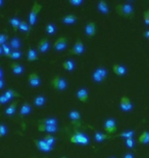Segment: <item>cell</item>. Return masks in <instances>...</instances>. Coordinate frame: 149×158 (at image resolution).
Here are the masks:
<instances>
[{
    "instance_id": "cell-1",
    "label": "cell",
    "mask_w": 149,
    "mask_h": 158,
    "mask_svg": "<svg viewBox=\"0 0 149 158\" xmlns=\"http://www.w3.org/2000/svg\"><path fill=\"white\" fill-rule=\"evenodd\" d=\"M116 12L123 18L130 19L134 17V7L130 2H125L123 4H119L116 8Z\"/></svg>"
},
{
    "instance_id": "cell-11",
    "label": "cell",
    "mask_w": 149,
    "mask_h": 158,
    "mask_svg": "<svg viewBox=\"0 0 149 158\" xmlns=\"http://www.w3.org/2000/svg\"><path fill=\"white\" fill-rule=\"evenodd\" d=\"M28 81H29V84L31 85L32 87H38L41 84V82H42V81H41V78L39 77V75H38L36 72L31 73L29 75Z\"/></svg>"
},
{
    "instance_id": "cell-26",
    "label": "cell",
    "mask_w": 149,
    "mask_h": 158,
    "mask_svg": "<svg viewBox=\"0 0 149 158\" xmlns=\"http://www.w3.org/2000/svg\"><path fill=\"white\" fill-rule=\"evenodd\" d=\"M10 47L14 50V52H17V50L20 49V47H21L20 38H18V37H14V38L10 40Z\"/></svg>"
},
{
    "instance_id": "cell-46",
    "label": "cell",
    "mask_w": 149,
    "mask_h": 158,
    "mask_svg": "<svg viewBox=\"0 0 149 158\" xmlns=\"http://www.w3.org/2000/svg\"><path fill=\"white\" fill-rule=\"evenodd\" d=\"M144 36H145V37H146V38H147V39H149V30H147V31H146V32H145V33H144Z\"/></svg>"
},
{
    "instance_id": "cell-25",
    "label": "cell",
    "mask_w": 149,
    "mask_h": 158,
    "mask_svg": "<svg viewBox=\"0 0 149 158\" xmlns=\"http://www.w3.org/2000/svg\"><path fill=\"white\" fill-rule=\"evenodd\" d=\"M94 139H95V141L98 142V143H101V142H103L104 140L108 139V135H106L105 134H102V132H100L98 131H95Z\"/></svg>"
},
{
    "instance_id": "cell-22",
    "label": "cell",
    "mask_w": 149,
    "mask_h": 158,
    "mask_svg": "<svg viewBox=\"0 0 149 158\" xmlns=\"http://www.w3.org/2000/svg\"><path fill=\"white\" fill-rule=\"evenodd\" d=\"M57 119L50 117V118H45L42 120H39V124H45V125H56L57 126Z\"/></svg>"
},
{
    "instance_id": "cell-31",
    "label": "cell",
    "mask_w": 149,
    "mask_h": 158,
    "mask_svg": "<svg viewBox=\"0 0 149 158\" xmlns=\"http://www.w3.org/2000/svg\"><path fill=\"white\" fill-rule=\"evenodd\" d=\"M69 117L71 118V120L73 122H77V121H79V120L81 119V114L78 111H75V110H74V111L69 112Z\"/></svg>"
},
{
    "instance_id": "cell-17",
    "label": "cell",
    "mask_w": 149,
    "mask_h": 158,
    "mask_svg": "<svg viewBox=\"0 0 149 158\" xmlns=\"http://www.w3.org/2000/svg\"><path fill=\"white\" fill-rule=\"evenodd\" d=\"M10 68H11L12 72H14V74H15V75H21L25 71V68L21 64H17V63H12L10 65Z\"/></svg>"
},
{
    "instance_id": "cell-27",
    "label": "cell",
    "mask_w": 149,
    "mask_h": 158,
    "mask_svg": "<svg viewBox=\"0 0 149 158\" xmlns=\"http://www.w3.org/2000/svg\"><path fill=\"white\" fill-rule=\"evenodd\" d=\"M62 67L63 69H65V70H68V71H73L76 67V64L72 60H68V61L62 63Z\"/></svg>"
},
{
    "instance_id": "cell-42",
    "label": "cell",
    "mask_w": 149,
    "mask_h": 158,
    "mask_svg": "<svg viewBox=\"0 0 149 158\" xmlns=\"http://www.w3.org/2000/svg\"><path fill=\"white\" fill-rule=\"evenodd\" d=\"M144 23L149 26V9L146 11H144Z\"/></svg>"
},
{
    "instance_id": "cell-33",
    "label": "cell",
    "mask_w": 149,
    "mask_h": 158,
    "mask_svg": "<svg viewBox=\"0 0 149 158\" xmlns=\"http://www.w3.org/2000/svg\"><path fill=\"white\" fill-rule=\"evenodd\" d=\"M135 135V131H126L122 132V134H119L116 137H120V138H125V139H130V138H133Z\"/></svg>"
},
{
    "instance_id": "cell-44",
    "label": "cell",
    "mask_w": 149,
    "mask_h": 158,
    "mask_svg": "<svg viewBox=\"0 0 149 158\" xmlns=\"http://www.w3.org/2000/svg\"><path fill=\"white\" fill-rule=\"evenodd\" d=\"M124 158H134V155H133V154H131V153H128V154H126Z\"/></svg>"
},
{
    "instance_id": "cell-29",
    "label": "cell",
    "mask_w": 149,
    "mask_h": 158,
    "mask_svg": "<svg viewBox=\"0 0 149 158\" xmlns=\"http://www.w3.org/2000/svg\"><path fill=\"white\" fill-rule=\"evenodd\" d=\"M17 106H18L17 102L12 103L10 106L7 107V108L5 109V114L8 115V116H12L15 113V111H17Z\"/></svg>"
},
{
    "instance_id": "cell-19",
    "label": "cell",
    "mask_w": 149,
    "mask_h": 158,
    "mask_svg": "<svg viewBox=\"0 0 149 158\" xmlns=\"http://www.w3.org/2000/svg\"><path fill=\"white\" fill-rule=\"evenodd\" d=\"M31 111H32V106L30 105L29 103H25L24 105L21 107L20 114H21L22 117H23V116H26L28 114H30Z\"/></svg>"
},
{
    "instance_id": "cell-32",
    "label": "cell",
    "mask_w": 149,
    "mask_h": 158,
    "mask_svg": "<svg viewBox=\"0 0 149 158\" xmlns=\"http://www.w3.org/2000/svg\"><path fill=\"white\" fill-rule=\"evenodd\" d=\"M9 23H10V25L12 26V28H14V31H18V29H20V25H21V21L18 20V18H12L9 20Z\"/></svg>"
},
{
    "instance_id": "cell-5",
    "label": "cell",
    "mask_w": 149,
    "mask_h": 158,
    "mask_svg": "<svg viewBox=\"0 0 149 158\" xmlns=\"http://www.w3.org/2000/svg\"><path fill=\"white\" fill-rule=\"evenodd\" d=\"M51 86L56 90H65L68 87V81L62 77H55L54 79H52Z\"/></svg>"
},
{
    "instance_id": "cell-16",
    "label": "cell",
    "mask_w": 149,
    "mask_h": 158,
    "mask_svg": "<svg viewBox=\"0 0 149 158\" xmlns=\"http://www.w3.org/2000/svg\"><path fill=\"white\" fill-rule=\"evenodd\" d=\"M77 98L80 102L85 103L88 99V90L86 88H79L77 91Z\"/></svg>"
},
{
    "instance_id": "cell-9",
    "label": "cell",
    "mask_w": 149,
    "mask_h": 158,
    "mask_svg": "<svg viewBox=\"0 0 149 158\" xmlns=\"http://www.w3.org/2000/svg\"><path fill=\"white\" fill-rule=\"evenodd\" d=\"M66 46H68V39L65 38V37H59L53 44L54 49L57 50V52H62L63 49L66 48Z\"/></svg>"
},
{
    "instance_id": "cell-20",
    "label": "cell",
    "mask_w": 149,
    "mask_h": 158,
    "mask_svg": "<svg viewBox=\"0 0 149 158\" xmlns=\"http://www.w3.org/2000/svg\"><path fill=\"white\" fill-rule=\"evenodd\" d=\"M77 17H76L75 15H65V17H63L61 19V22L62 23H65L66 25H72V24H74L77 22Z\"/></svg>"
},
{
    "instance_id": "cell-37",
    "label": "cell",
    "mask_w": 149,
    "mask_h": 158,
    "mask_svg": "<svg viewBox=\"0 0 149 158\" xmlns=\"http://www.w3.org/2000/svg\"><path fill=\"white\" fill-rule=\"evenodd\" d=\"M125 144H126V146H127V147L130 148V149H133V148L135 147V141H134V139H133V138L126 139Z\"/></svg>"
},
{
    "instance_id": "cell-34",
    "label": "cell",
    "mask_w": 149,
    "mask_h": 158,
    "mask_svg": "<svg viewBox=\"0 0 149 158\" xmlns=\"http://www.w3.org/2000/svg\"><path fill=\"white\" fill-rule=\"evenodd\" d=\"M45 30H46V33H48L49 35H53L56 31V27L54 26V24L50 23V24H47Z\"/></svg>"
},
{
    "instance_id": "cell-4",
    "label": "cell",
    "mask_w": 149,
    "mask_h": 158,
    "mask_svg": "<svg viewBox=\"0 0 149 158\" xmlns=\"http://www.w3.org/2000/svg\"><path fill=\"white\" fill-rule=\"evenodd\" d=\"M107 74H108V72H107L105 68L99 67L93 72L92 78H93V80L96 82V83H100V82H102L104 79L107 77Z\"/></svg>"
},
{
    "instance_id": "cell-38",
    "label": "cell",
    "mask_w": 149,
    "mask_h": 158,
    "mask_svg": "<svg viewBox=\"0 0 149 158\" xmlns=\"http://www.w3.org/2000/svg\"><path fill=\"white\" fill-rule=\"evenodd\" d=\"M22 56V52H20V50H17V52H11V55H10V58L12 60H18Z\"/></svg>"
},
{
    "instance_id": "cell-28",
    "label": "cell",
    "mask_w": 149,
    "mask_h": 158,
    "mask_svg": "<svg viewBox=\"0 0 149 158\" xmlns=\"http://www.w3.org/2000/svg\"><path fill=\"white\" fill-rule=\"evenodd\" d=\"M4 96L7 98V99L10 101L11 99H14V98H17V97H21V94H18L17 91L14 90V89H11V88H9V89L7 90H5V93L3 94Z\"/></svg>"
},
{
    "instance_id": "cell-13",
    "label": "cell",
    "mask_w": 149,
    "mask_h": 158,
    "mask_svg": "<svg viewBox=\"0 0 149 158\" xmlns=\"http://www.w3.org/2000/svg\"><path fill=\"white\" fill-rule=\"evenodd\" d=\"M85 33L88 37H93L96 34V24L94 22H89L85 26Z\"/></svg>"
},
{
    "instance_id": "cell-47",
    "label": "cell",
    "mask_w": 149,
    "mask_h": 158,
    "mask_svg": "<svg viewBox=\"0 0 149 158\" xmlns=\"http://www.w3.org/2000/svg\"><path fill=\"white\" fill-rule=\"evenodd\" d=\"M61 158H66V157H61Z\"/></svg>"
},
{
    "instance_id": "cell-48",
    "label": "cell",
    "mask_w": 149,
    "mask_h": 158,
    "mask_svg": "<svg viewBox=\"0 0 149 158\" xmlns=\"http://www.w3.org/2000/svg\"><path fill=\"white\" fill-rule=\"evenodd\" d=\"M110 158H115V157H110Z\"/></svg>"
},
{
    "instance_id": "cell-15",
    "label": "cell",
    "mask_w": 149,
    "mask_h": 158,
    "mask_svg": "<svg viewBox=\"0 0 149 158\" xmlns=\"http://www.w3.org/2000/svg\"><path fill=\"white\" fill-rule=\"evenodd\" d=\"M38 129L40 131H46L48 134H53L58 131V127L56 125H45V124H39L38 125Z\"/></svg>"
},
{
    "instance_id": "cell-41",
    "label": "cell",
    "mask_w": 149,
    "mask_h": 158,
    "mask_svg": "<svg viewBox=\"0 0 149 158\" xmlns=\"http://www.w3.org/2000/svg\"><path fill=\"white\" fill-rule=\"evenodd\" d=\"M84 3L83 0H69V4L78 6V5H82Z\"/></svg>"
},
{
    "instance_id": "cell-35",
    "label": "cell",
    "mask_w": 149,
    "mask_h": 158,
    "mask_svg": "<svg viewBox=\"0 0 149 158\" xmlns=\"http://www.w3.org/2000/svg\"><path fill=\"white\" fill-rule=\"evenodd\" d=\"M20 30L22 31V32H25V33L29 34V32H30V25H28L25 21H22L21 25H20Z\"/></svg>"
},
{
    "instance_id": "cell-24",
    "label": "cell",
    "mask_w": 149,
    "mask_h": 158,
    "mask_svg": "<svg viewBox=\"0 0 149 158\" xmlns=\"http://www.w3.org/2000/svg\"><path fill=\"white\" fill-rule=\"evenodd\" d=\"M27 60L29 62H34L38 60V56L37 52H35V49H33L32 47H29V50H28V56H27Z\"/></svg>"
},
{
    "instance_id": "cell-14",
    "label": "cell",
    "mask_w": 149,
    "mask_h": 158,
    "mask_svg": "<svg viewBox=\"0 0 149 158\" xmlns=\"http://www.w3.org/2000/svg\"><path fill=\"white\" fill-rule=\"evenodd\" d=\"M112 71L115 72V74L118 75V76H125L127 73V68L124 65L115 64L112 66Z\"/></svg>"
},
{
    "instance_id": "cell-21",
    "label": "cell",
    "mask_w": 149,
    "mask_h": 158,
    "mask_svg": "<svg viewBox=\"0 0 149 158\" xmlns=\"http://www.w3.org/2000/svg\"><path fill=\"white\" fill-rule=\"evenodd\" d=\"M11 52H12L11 47H10V45H8L7 43L0 46V53H1V55H4L5 56H9V58H10Z\"/></svg>"
},
{
    "instance_id": "cell-3",
    "label": "cell",
    "mask_w": 149,
    "mask_h": 158,
    "mask_svg": "<svg viewBox=\"0 0 149 158\" xmlns=\"http://www.w3.org/2000/svg\"><path fill=\"white\" fill-rule=\"evenodd\" d=\"M41 9H42V5H41L40 3H38L37 1L34 2V4L32 6V9L30 11V15H29V23L31 27H33L34 25L36 24L37 15H39Z\"/></svg>"
},
{
    "instance_id": "cell-6",
    "label": "cell",
    "mask_w": 149,
    "mask_h": 158,
    "mask_svg": "<svg viewBox=\"0 0 149 158\" xmlns=\"http://www.w3.org/2000/svg\"><path fill=\"white\" fill-rule=\"evenodd\" d=\"M85 52V46H84V43L82 42L80 39H78L76 41L74 47L69 50V55H75V56H79V55H82Z\"/></svg>"
},
{
    "instance_id": "cell-45",
    "label": "cell",
    "mask_w": 149,
    "mask_h": 158,
    "mask_svg": "<svg viewBox=\"0 0 149 158\" xmlns=\"http://www.w3.org/2000/svg\"><path fill=\"white\" fill-rule=\"evenodd\" d=\"M4 86V81H3V79H0V88H3Z\"/></svg>"
},
{
    "instance_id": "cell-8",
    "label": "cell",
    "mask_w": 149,
    "mask_h": 158,
    "mask_svg": "<svg viewBox=\"0 0 149 158\" xmlns=\"http://www.w3.org/2000/svg\"><path fill=\"white\" fill-rule=\"evenodd\" d=\"M103 127L108 134H113V132L116 131V121L112 118L107 119L105 120V122H104Z\"/></svg>"
},
{
    "instance_id": "cell-12",
    "label": "cell",
    "mask_w": 149,
    "mask_h": 158,
    "mask_svg": "<svg viewBox=\"0 0 149 158\" xmlns=\"http://www.w3.org/2000/svg\"><path fill=\"white\" fill-rule=\"evenodd\" d=\"M35 144H36L38 149L40 151H43V152H50V151L53 150V148L51 146H49L44 140H36L35 141Z\"/></svg>"
},
{
    "instance_id": "cell-23",
    "label": "cell",
    "mask_w": 149,
    "mask_h": 158,
    "mask_svg": "<svg viewBox=\"0 0 149 158\" xmlns=\"http://www.w3.org/2000/svg\"><path fill=\"white\" fill-rule=\"evenodd\" d=\"M139 143L143 144V145L149 144V131H145L140 135V137H139Z\"/></svg>"
},
{
    "instance_id": "cell-10",
    "label": "cell",
    "mask_w": 149,
    "mask_h": 158,
    "mask_svg": "<svg viewBox=\"0 0 149 158\" xmlns=\"http://www.w3.org/2000/svg\"><path fill=\"white\" fill-rule=\"evenodd\" d=\"M37 48L41 53H45L48 52L50 48V42L48 41V39H46V38L41 39L39 42L37 43Z\"/></svg>"
},
{
    "instance_id": "cell-36",
    "label": "cell",
    "mask_w": 149,
    "mask_h": 158,
    "mask_svg": "<svg viewBox=\"0 0 149 158\" xmlns=\"http://www.w3.org/2000/svg\"><path fill=\"white\" fill-rule=\"evenodd\" d=\"M44 141H45L46 143L49 145V146L52 147L53 145H54V143H55V138L52 137L51 135H46V137L44 138Z\"/></svg>"
},
{
    "instance_id": "cell-39",
    "label": "cell",
    "mask_w": 149,
    "mask_h": 158,
    "mask_svg": "<svg viewBox=\"0 0 149 158\" xmlns=\"http://www.w3.org/2000/svg\"><path fill=\"white\" fill-rule=\"evenodd\" d=\"M6 132H7V127H6V125L4 123H2V124L0 125V137H4L6 135Z\"/></svg>"
},
{
    "instance_id": "cell-40",
    "label": "cell",
    "mask_w": 149,
    "mask_h": 158,
    "mask_svg": "<svg viewBox=\"0 0 149 158\" xmlns=\"http://www.w3.org/2000/svg\"><path fill=\"white\" fill-rule=\"evenodd\" d=\"M8 40V36L6 34H1L0 35V44L3 45V44H6V41Z\"/></svg>"
},
{
    "instance_id": "cell-7",
    "label": "cell",
    "mask_w": 149,
    "mask_h": 158,
    "mask_svg": "<svg viewBox=\"0 0 149 158\" xmlns=\"http://www.w3.org/2000/svg\"><path fill=\"white\" fill-rule=\"evenodd\" d=\"M120 110L125 112H129L133 109V103L131 102V100L128 97H122L120 98Z\"/></svg>"
},
{
    "instance_id": "cell-43",
    "label": "cell",
    "mask_w": 149,
    "mask_h": 158,
    "mask_svg": "<svg viewBox=\"0 0 149 158\" xmlns=\"http://www.w3.org/2000/svg\"><path fill=\"white\" fill-rule=\"evenodd\" d=\"M7 102H9V100L4 96V94H1V97H0V103L4 105V104H6Z\"/></svg>"
},
{
    "instance_id": "cell-30",
    "label": "cell",
    "mask_w": 149,
    "mask_h": 158,
    "mask_svg": "<svg viewBox=\"0 0 149 158\" xmlns=\"http://www.w3.org/2000/svg\"><path fill=\"white\" fill-rule=\"evenodd\" d=\"M45 102H46V99L44 96H37L34 100V105L40 108V107H42L44 104H45Z\"/></svg>"
},
{
    "instance_id": "cell-18",
    "label": "cell",
    "mask_w": 149,
    "mask_h": 158,
    "mask_svg": "<svg viewBox=\"0 0 149 158\" xmlns=\"http://www.w3.org/2000/svg\"><path fill=\"white\" fill-rule=\"evenodd\" d=\"M97 8L98 10H99L100 12H102V14L106 15L109 12V7H108V4L105 2V1H99L97 4Z\"/></svg>"
},
{
    "instance_id": "cell-2",
    "label": "cell",
    "mask_w": 149,
    "mask_h": 158,
    "mask_svg": "<svg viewBox=\"0 0 149 158\" xmlns=\"http://www.w3.org/2000/svg\"><path fill=\"white\" fill-rule=\"evenodd\" d=\"M71 142L75 144H82V145H88L89 144V138L86 134L79 131H75L74 135L71 137Z\"/></svg>"
}]
</instances>
